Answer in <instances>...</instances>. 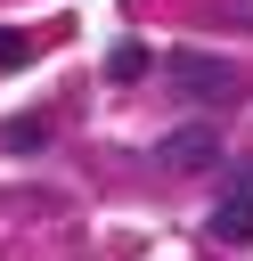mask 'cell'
Listing matches in <instances>:
<instances>
[{"mask_svg": "<svg viewBox=\"0 0 253 261\" xmlns=\"http://www.w3.org/2000/svg\"><path fill=\"white\" fill-rule=\"evenodd\" d=\"M163 82H171L180 98H196V106H229V98H237V65H220V57H204V49H180V57L163 65Z\"/></svg>", "mask_w": 253, "mask_h": 261, "instance_id": "1", "label": "cell"}, {"mask_svg": "<svg viewBox=\"0 0 253 261\" xmlns=\"http://www.w3.org/2000/svg\"><path fill=\"white\" fill-rule=\"evenodd\" d=\"M212 237H220V245H253V163H237V171H229L220 212H212Z\"/></svg>", "mask_w": 253, "mask_h": 261, "instance_id": "2", "label": "cell"}, {"mask_svg": "<svg viewBox=\"0 0 253 261\" xmlns=\"http://www.w3.org/2000/svg\"><path fill=\"white\" fill-rule=\"evenodd\" d=\"M212 163H220V130L188 122V130H171V139H163V171H212Z\"/></svg>", "mask_w": 253, "mask_h": 261, "instance_id": "3", "label": "cell"}, {"mask_svg": "<svg viewBox=\"0 0 253 261\" xmlns=\"http://www.w3.org/2000/svg\"><path fill=\"white\" fill-rule=\"evenodd\" d=\"M106 73H114V82H139V73H147V49H139V41H114Z\"/></svg>", "mask_w": 253, "mask_h": 261, "instance_id": "4", "label": "cell"}, {"mask_svg": "<svg viewBox=\"0 0 253 261\" xmlns=\"http://www.w3.org/2000/svg\"><path fill=\"white\" fill-rule=\"evenodd\" d=\"M41 139H49V122H41V114H24V122H8V147H16V155H33Z\"/></svg>", "mask_w": 253, "mask_h": 261, "instance_id": "5", "label": "cell"}, {"mask_svg": "<svg viewBox=\"0 0 253 261\" xmlns=\"http://www.w3.org/2000/svg\"><path fill=\"white\" fill-rule=\"evenodd\" d=\"M24 57H33V41H24V33H8V24H0V65H24Z\"/></svg>", "mask_w": 253, "mask_h": 261, "instance_id": "6", "label": "cell"}]
</instances>
